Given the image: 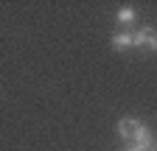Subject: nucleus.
<instances>
[{
    "label": "nucleus",
    "mask_w": 157,
    "mask_h": 151,
    "mask_svg": "<svg viewBox=\"0 0 157 151\" xmlns=\"http://www.w3.org/2000/svg\"><path fill=\"white\" fill-rule=\"evenodd\" d=\"M140 129H143V123L135 120V118H121V120H118V134H121V140H129L132 143Z\"/></svg>",
    "instance_id": "nucleus-1"
},
{
    "label": "nucleus",
    "mask_w": 157,
    "mask_h": 151,
    "mask_svg": "<svg viewBox=\"0 0 157 151\" xmlns=\"http://www.w3.org/2000/svg\"><path fill=\"white\" fill-rule=\"evenodd\" d=\"M135 48H146V50H157V31L154 28H140L135 31Z\"/></svg>",
    "instance_id": "nucleus-2"
},
{
    "label": "nucleus",
    "mask_w": 157,
    "mask_h": 151,
    "mask_svg": "<svg viewBox=\"0 0 157 151\" xmlns=\"http://www.w3.org/2000/svg\"><path fill=\"white\" fill-rule=\"evenodd\" d=\"M112 48L115 50H129V48H135V31H118L115 36H112Z\"/></svg>",
    "instance_id": "nucleus-3"
},
{
    "label": "nucleus",
    "mask_w": 157,
    "mask_h": 151,
    "mask_svg": "<svg viewBox=\"0 0 157 151\" xmlns=\"http://www.w3.org/2000/svg\"><path fill=\"white\" fill-rule=\"evenodd\" d=\"M132 148H135V151H151V148H154V137H151V131H149L146 126L137 131V137L132 140Z\"/></svg>",
    "instance_id": "nucleus-4"
},
{
    "label": "nucleus",
    "mask_w": 157,
    "mask_h": 151,
    "mask_svg": "<svg viewBox=\"0 0 157 151\" xmlns=\"http://www.w3.org/2000/svg\"><path fill=\"white\" fill-rule=\"evenodd\" d=\"M135 9L132 6H124V9H118V14H115V20L121 23V25H129V23H135Z\"/></svg>",
    "instance_id": "nucleus-5"
},
{
    "label": "nucleus",
    "mask_w": 157,
    "mask_h": 151,
    "mask_svg": "<svg viewBox=\"0 0 157 151\" xmlns=\"http://www.w3.org/2000/svg\"><path fill=\"white\" fill-rule=\"evenodd\" d=\"M129 151H135V148H129Z\"/></svg>",
    "instance_id": "nucleus-6"
},
{
    "label": "nucleus",
    "mask_w": 157,
    "mask_h": 151,
    "mask_svg": "<svg viewBox=\"0 0 157 151\" xmlns=\"http://www.w3.org/2000/svg\"><path fill=\"white\" fill-rule=\"evenodd\" d=\"M151 151H154V148H151Z\"/></svg>",
    "instance_id": "nucleus-7"
}]
</instances>
